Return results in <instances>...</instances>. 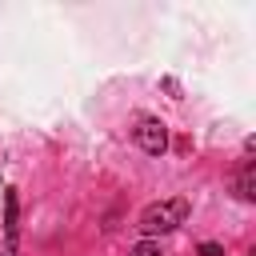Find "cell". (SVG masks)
<instances>
[{
    "instance_id": "1",
    "label": "cell",
    "mask_w": 256,
    "mask_h": 256,
    "mask_svg": "<svg viewBox=\"0 0 256 256\" xmlns=\"http://www.w3.org/2000/svg\"><path fill=\"white\" fill-rule=\"evenodd\" d=\"M188 200L184 196H172V200H160V204H148L144 212H140V232L144 236H164V232H172V228H180L184 220H188Z\"/></svg>"
},
{
    "instance_id": "2",
    "label": "cell",
    "mask_w": 256,
    "mask_h": 256,
    "mask_svg": "<svg viewBox=\"0 0 256 256\" xmlns=\"http://www.w3.org/2000/svg\"><path fill=\"white\" fill-rule=\"evenodd\" d=\"M132 136H136V144L148 152V156H160L164 148H168V128H164V120H140L136 128H132Z\"/></svg>"
},
{
    "instance_id": "3",
    "label": "cell",
    "mask_w": 256,
    "mask_h": 256,
    "mask_svg": "<svg viewBox=\"0 0 256 256\" xmlns=\"http://www.w3.org/2000/svg\"><path fill=\"white\" fill-rule=\"evenodd\" d=\"M4 228H8V244H16V188L4 192Z\"/></svg>"
},
{
    "instance_id": "4",
    "label": "cell",
    "mask_w": 256,
    "mask_h": 256,
    "mask_svg": "<svg viewBox=\"0 0 256 256\" xmlns=\"http://www.w3.org/2000/svg\"><path fill=\"white\" fill-rule=\"evenodd\" d=\"M236 188H240V196H244V200H252V196H256V192H252V188H256V180H252V164H248V160H244V168H240Z\"/></svg>"
},
{
    "instance_id": "5",
    "label": "cell",
    "mask_w": 256,
    "mask_h": 256,
    "mask_svg": "<svg viewBox=\"0 0 256 256\" xmlns=\"http://www.w3.org/2000/svg\"><path fill=\"white\" fill-rule=\"evenodd\" d=\"M128 256H164V252H160V244H156V240H140Z\"/></svg>"
},
{
    "instance_id": "6",
    "label": "cell",
    "mask_w": 256,
    "mask_h": 256,
    "mask_svg": "<svg viewBox=\"0 0 256 256\" xmlns=\"http://www.w3.org/2000/svg\"><path fill=\"white\" fill-rule=\"evenodd\" d=\"M200 256H224V248H220V244H212V240H208V244H200Z\"/></svg>"
}]
</instances>
